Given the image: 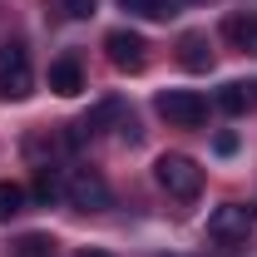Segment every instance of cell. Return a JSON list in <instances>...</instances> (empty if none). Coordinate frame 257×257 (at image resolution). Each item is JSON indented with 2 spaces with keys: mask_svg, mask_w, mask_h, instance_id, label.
<instances>
[{
  "mask_svg": "<svg viewBox=\"0 0 257 257\" xmlns=\"http://www.w3.org/2000/svg\"><path fill=\"white\" fill-rule=\"evenodd\" d=\"M154 178H159V188L168 198H198V188H203V168L193 159H183V154H163L154 163Z\"/></svg>",
  "mask_w": 257,
  "mask_h": 257,
  "instance_id": "6da1fadb",
  "label": "cell"
},
{
  "mask_svg": "<svg viewBox=\"0 0 257 257\" xmlns=\"http://www.w3.org/2000/svg\"><path fill=\"white\" fill-rule=\"evenodd\" d=\"M154 109H159L173 128H198L208 119V99L193 94V89H163V94L154 99Z\"/></svg>",
  "mask_w": 257,
  "mask_h": 257,
  "instance_id": "7a4b0ae2",
  "label": "cell"
},
{
  "mask_svg": "<svg viewBox=\"0 0 257 257\" xmlns=\"http://www.w3.org/2000/svg\"><path fill=\"white\" fill-rule=\"evenodd\" d=\"M35 89L25 45H0V99H25Z\"/></svg>",
  "mask_w": 257,
  "mask_h": 257,
  "instance_id": "3957f363",
  "label": "cell"
},
{
  "mask_svg": "<svg viewBox=\"0 0 257 257\" xmlns=\"http://www.w3.org/2000/svg\"><path fill=\"white\" fill-rule=\"evenodd\" d=\"M64 198L74 208L94 213V208H109V183L99 178L94 168H64Z\"/></svg>",
  "mask_w": 257,
  "mask_h": 257,
  "instance_id": "277c9868",
  "label": "cell"
},
{
  "mask_svg": "<svg viewBox=\"0 0 257 257\" xmlns=\"http://www.w3.org/2000/svg\"><path fill=\"white\" fill-rule=\"evenodd\" d=\"M104 50H109V64L119 69V74H139L144 64H149V40L134 30H109L104 35Z\"/></svg>",
  "mask_w": 257,
  "mask_h": 257,
  "instance_id": "5b68a950",
  "label": "cell"
},
{
  "mask_svg": "<svg viewBox=\"0 0 257 257\" xmlns=\"http://www.w3.org/2000/svg\"><path fill=\"white\" fill-rule=\"evenodd\" d=\"M257 213L247 203H223V208H213V218H208V237L213 242H242L247 232H252Z\"/></svg>",
  "mask_w": 257,
  "mask_h": 257,
  "instance_id": "8992f818",
  "label": "cell"
},
{
  "mask_svg": "<svg viewBox=\"0 0 257 257\" xmlns=\"http://www.w3.org/2000/svg\"><path fill=\"white\" fill-rule=\"evenodd\" d=\"M178 64L193 69V74L213 69V45H208V35H203V30H188L183 40H178Z\"/></svg>",
  "mask_w": 257,
  "mask_h": 257,
  "instance_id": "52a82bcc",
  "label": "cell"
},
{
  "mask_svg": "<svg viewBox=\"0 0 257 257\" xmlns=\"http://www.w3.org/2000/svg\"><path fill=\"white\" fill-rule=\"evenodd\" d=\"M223 40L232 50H257V10H232L223 20Z\"/></svg>",
  "mask_w": 257,
  "mask_h": 257,
  "instance_id": "ba28073f",
  "label": "cell"
},
{
  "mask_svg": "<svg viewBox=\"0 0 257 257\" xmlns=\"http://www.w3.org/2000/svg\"><path fill=\"white\" fill-rule=\"evenodd\" d=\"M50 89L64 94V99L79 94V89H84V69H79V60H69V55H64V60L50 64Z\"/></svg>",
  "mask_w": 257,
  "mask_h": 257,
  "instance_id": "9c48e42d",
  "label": "cell"
},
{
  "mask_svg": "<svg viewBox=\"0 0 257 257\" xmlns=\"http://www.w3.org/2000/svg\"><path fill=\"white\" fill-rule=\"evenodd\" d=\"M218 109H223V114H247V109H257V79H252V84H242V79L223 84Z\"/></svg>",
  "mask_w": 257,
  "mask_h": 257,
  "instance_id": "30bf717a",
  "label": "cell"
},
{
  "mask_svg": "<svg viewBox=\"0 0 257 257\" xmlns=\"http://www.w3.org/2000/svg\"><path fill=\"white\" fill-rule=\"evenodd\" d=\"M35 203L40 208H50L55 198H64V168H35Z\"/></svg>",
  "mask_w": 257,
  "mask_h": 257,
  "instance_id": "8fae6325",
  "label": "cell"
},
{
  "mask_svg": "<svg viewBox=\"0 0 257 257\" xmlns=\"http://www.w3.org/2000/svg\"><path fill=\"white\" fill-rule=\"evenodd\" d=\"M128 15H139V20H173L178 15V5L173 0H119Z\"/></svg>",
  "mask_w": 257,
  "mask_h": 257,
  "instance_id": "7c38bea8",
  "label": "cell"
},
{
  "mask_svg": "<svg viewBox=\"0 0 257 257\" xmlns=\"http://www.w3.org/2000/svg\"><path fill=\"white\" fill-rule=\"evenodd\" d=\"M10 257H55V237H45V232H25V237L10 247Z\"/></svg>",
  "mask_w": 257,
  "mask_h": 257,
  "instance_id": "4fadbf2b",
  "label": "cell"
},
{
  "mask_svg": "<svg viewBox=\"0 0 257 257\" xmlns=\"http://www.w3.org/2000/svg\"><path fill=\"white\" fill-rule=\"evenodd\" d=\"M15 213H25V188L20 183H0V223H10Z\"/></svg>",
  "mask_w": 257,
  "mask_h": 257,
  "instance_id": "5bb4252c",
  "label": "cell"
},
{
  "mask_svg": "<svg viewBox=\"0 0 257 257\" xmlns=\"http://www.w3.org/2000/svg\"><path fill=\"white\" fill-rule=\"evenodd\" d=\"M60 10L69 20H89V15H94V0H60Z\"/></svg>",
  "mask_w": 257,
  "mask_h": 257,
  "instance_id": "9a60e30c",
  "label": "cell"
},
{
  "mask_svg": "<svg viewBox=\"0 0 257 257\" xmlns=\"http://www.w3.org/2000/svg\"><path fill=\"white\" fill-rule=\"evenodd\" d=\"M84 257H109V252H99V247H89V252H84Z\"/></svg>",
  "mask_w": 257,
  "mask_h": 257,
  "instance_id": "2e32d148",
  "label": "cell"
},
{
  "mask_svg": "<svg viewBox=\"0 0 257 257\" xmlns=\"http://www.w3.org/2000/svg\"><path fill=\"white\" fill-rule=\"evenodd\" d=\"M198 5H203V0H198Z\"/></svg>",
  "mask_w": 257,
  "mask_h": 257,
  "instance_id": "e0dca14e",
  "label": "cell"
}]
</instances>
